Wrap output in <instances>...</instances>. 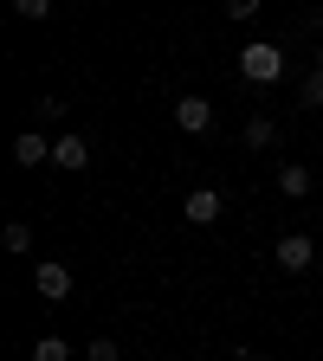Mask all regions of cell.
I'll return each mask as SVG.
<instances>
[{"label":"cell","mask_w":323,"mask_h":361,"mask_svg":"<svg viewBox=\"0 0 323 361\" xmlns=\"http://www.w3.org/2000/svg\"><path fill=\"white\" fill-rule=\"evenodd\" d=\"M310 180H317V174H310L304 161H285V168H278V194H291V200H304V194H310Z\"/></svg>","instance_id":"ba28073f"},{"label":"cell","mask_w":323,"mask_h":361,"mask_svg":"<svg viewBox=\"0 0 323 361\" xmlns=\"http://www.w3.org/2000/svg\"><path fill=\"white\" fill-rule=\"evenodd\" d=\"M271 142H278V123H271V116H252L246 123V149H271Z\"/></svg>","instance_id":"9c48e42d"},{"label":"cell","mask_w":323,"mask_h":361,"mask_svg":"<svg viewBox=\"0 0 323 361\" xmlns=\"http://www.w3.org/2000/svg\"><path fill=\"white\" fill-rule=\"evenodd\" d=\"M90 361H117V342H110V336H98V342H90Z\"/></svg>","instance_id":"5bb4252c"},{"label":"cell","mask_w":323,"mask_h":361,"mask_svg":"<svg viewBox=\"0 0 323 361\" xmlns=\"http://www.w3.org/2000/svg\"><path fill=\"white\" fill-rule=\"evenodd\" d=\"M33 284H39L45 303H65V297H71V271H65L59 258H39V264H33Z\"/></svg>","instance_id":"7a4b0ae2"},{"label":"cell","mask_w":323,"mask_h":361,"mask_svg":"<svg viewBox=\"0 0 323 361\" xmlns=\"http://www.w3.org/2000/svg\"><path fill=\"white\" fill-rule=\"evenodd\" d=\"M271 258H278L285 271H310V258H317V245H310L304 233H285V239H278V252H271Z\"/></svg>","instance_id":"5b68a950"},{"label":"cell","mask_w":323,"mask_h":361,"mask_svg":"<svg viewBox=\"0 0 323 361\" xmlns=\"http://www.w3.org/2000/svg\"><path fill=\"white\" fill-rule=\"evenodd\" d=\"M207 123H213V104H207V97H181V104H175V129H188V135H201Z\"/></svg>","instance_id":"8992f818"},{"label":"cell","mask_w":323,"mask_h":361,"mask_svg":"<svg viewBox=\"0 0 323 361\" xmlns=\"http://www.w3.org/2000/svg\"><path fill=\"white\" fill-rule=\"evenodd\" d=\"M220 207H226V200H220V188H194L188 200H181V213H188V226H213V219H220Z\"/></svg>","instance_id":"277c9868"},{"label":"cell","mask_w":323,"mask_h":361,"mask_svg":"<svg viewBox=\"0 0 323 361\" xmlns=\"http://www.w3.org/2000/svg\"><path fill=\"white\" fill-rule=\"evenodd\" d=\"M13 161H20V168H39V161H52V142L26 129V135H13Z\"/></svg>","instance_id":"52a82bcc"},{"label":"cell","mask_w":323,"mask_h":361,"mask_svg":"<svg viewBox=\"0 0 323 361\" xmlns=\"http://www.w3.org/2000/svg\"><path fill=\"white\" fill-rule=\"evenodd\" d=\"M33 361H71V348H65L59 336H39V342H33Z\"/></svg>","instance_id":"30bf717a"},{"label":"cell","mask_w":323,"mask_h":361,"mask_svg":"<svg viewBox=\"0 0 323 361\" xmlns=\"http://www.w3.org/2000/svg\"><path fill=\"white\" fill-rule=\"evenodd\" d=\"M240 78H246V84H278V78H285V45L252 39L246 52H240Z\"/></svg>","instance_id":"6da1fadb"},{"label":"cell","mask_w":323,"mask_h":361,"mask_svg":"<svg viewBox=\"0 0 323 361\" xmlns=\"http://www.w3.org/2000/svg\"><path fill=\"white\" fill-rule=\"evenodd\" d=\"M0 239H7V252H33V233H26L20 219H13V226H7V233H0Z\"/></svg>","instance_id":"7c38bea8"},{"label":"cell","mask_w":323,"mask_h":361,"mask_svg":"<svg viewBox=\"0 0 323 361\" xmlns=\"http://www.w3.org/2000/svg\"><path fill=\"white\" fill-rule=\"evenodd\" d=\"M298 97H304V110H323V71H310V78L298 84Z\"/></svg>","instance_id":"8fae6325"},{"label":"cell","mask_w":323,"mask_h":361,"mask_svg":"<svg viewBox=\"0 0 323 361\" xmlns=\"http://www.w3.org/2000/svg\"><path fill=\"white\" fill-rule=\"evenodd\" d=\"M317 71H323V45H317Z\"/></svg>","instance_id":"9a60e30c"},{"label":"cell","mask_w":323,"mask_h":361,"mask_svg":"<svg viewBox=\"0 0 323 361\" xmlns=\"http://www.w3.org/2000/svg\"><path fill=\"white\" fill-rule=\"evenodd\" d=\"M52 161H59V168H71V174H84V168H90V142H84L78 129H65L59 142H52Z\"/></svg>","instance_id":"3957f363"},{"label":"cell","mask_w":323,"mask_h":361,"mask_svg":"<svg viewBox=\"0 0 323 361\" xmlns=\"http://www.w3.org/2000/svg\"><path fill=\"white\" fill-rule=\"evenodd\" d=\"M13 13L20 20H45V13H52V0H13Z\"/></svg>","instance_id":"4fadbf2b"}]
</instances>
